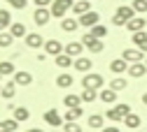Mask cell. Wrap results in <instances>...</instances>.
<instances>
[{
  "label": "cell",
  "mask_w": 147,
  "mask_h": 132,
  "mask_svg": "<svg viewBox=\"0 0 147 132\" xmlns=\"http://www.w3.org/2000/svg\"><path fill=\"white\" fill-rule=\"evenodd\" d=\"M126 86H128V81H126L124 77H117V79H112V81H110V88H112V90H117V93H119V90H124Z\"/></svg>",
  "instance_id": "36"
},
{
  "label": "cell",
  "mask_w": 147,
  "mask_h": 132,
  "mask_svg": "<svg viewBox=\"0 0 147 132\" xmlns=\"http://www.w3.org/2000/svg\"><path fill=\"white\" fill-rule=\"evenodd\" d=\"M45 123H49L51 127H61L65 121H63V116L59 114L56 109H47V111H45Z\"/></svg>",
  "instance_id": "8"
},
{
  "label": "cell",
  "mask_w": 147,
  "mask_h": 132,
  "mask_svg": "<svg viewBox=\"0 0 147 132\" xmlns=\"http://www.w3.org/2000/svg\"><path fill=\"white\" fill-rule=\"evenodd\" d=\"M89 33L96 37V40H103V37H107V28L105 26H100V23H96L94 28H89Z\"/></svg>",
  "instance_id": "33"
},
{
  "label": "cell",
  "mask_w": 147,
  "mask_h": 132,
  "mask_svg": "<svg viewBox=\"0 0 147 132\" xmlns=\"http://www.w3.org/2000/svg\"><path fill=\"white\" fill-rule=\"evenodd\" d=\"M0 79H3V74H0Z\"/></svg>",
  "instance_id": "47"
},
{
  "label": "cell",
  "mask_w": 147,
  "mask_h": 132,
  "mask_svg": "<svg viewBox=\"0 0 147 132\" xmlns=\"http://www.w3.org/2000/svg\"><path fill=\"white\" fill-rule=\"evenodd\" d=\"M131 7L136 9V12H147V0H133V3H131Z\"/></svg>",
  "instance_id": "38"
},
{
  "label": "cell",
  "mask_w": 147,
  "mask_h": 132,
  "mask_svg": "<svg viewBox=\"0 0 147 132\" xmlns=\"http://www.w3.org/2000/svg\"><path fill=\"white\" fill-rule=\"evenodd\" d=\"M133 16H136V9H133L131 5H121V7H117V12H115V16H112V23H115V26H126Z\"/></svg>",
  "instance_id": "1"
},
{
  "label": "cell",
  "mask_w": 147,
  "mask_h": 132,
  "mask_svg": "<svg viewBox=\"0 0 147 132\" xmlns=\"http://www.w3.org/2000/svg\"><path fill=\"white\" fill-rule=\"evenodd\" d=\"M115 107H117V111H119V114H121L124 118H126L128 114H131V107H128V104H115Z\"/></svg>",
  "instance_id": "41"
},
{
  "label": "cell",
  "mask_w": 147,
  "mask_h": 132,
  "mask_svg": "<svg viewBox=\"0 0 147 132\" xmlns=\"http://www.w3.org/2000/svg\"><path fill=\"white\" fill-rule=\"evenodd\" d=\"M12 118H14V121H19V123H24V121H28V118H30V111H28L26 107H14Z\"/></svg>",
  "instance_id": "20"
},
{
  "label": "cell",
  "mask_w": 147,
  "mask_h": 132,
  "mask_svg": "<svg viewBox=\"0 0 147 132\" xmlns=\"http://www.w3.org/2000/svg\"><path fill=\"white\" fill-rule=\"evenodd\" d=\"M12 44H14L12 33H9V30H3V33H0V49H9Z\"/></svg>",
  "instance_id": "29"
},
{
  "label": "cell",
  "mask_w": 147,
  "mask_h": 132,
  "mask_svg": "<svg viewBox=\"0 0 147 132\" xmlns=\"http://www.w3.org/2000/svg\"><path fill=\"white\" fill-rule=\"evenodd\" d=\"M63 130L65 132H82V125L80 123H63Z\"/></svg>",
  "instance_id": "40"
},
{
  "label": "cell",
  "mask_w": 147,
  "mask_h": 132,
  "mask_svg": "<svg viewBox=\"0 0 147 132\" xmlns=\"http://www.w3.org/2000/svg\"><path fill=\"white\" fill-rule=\"evenodd\" d=\"M103 121H105V116H100V114H91V116H89V127L103 130Z\"/></svg>",
  "instance_id": "31"
},
{
  "label": "cell",
  "mask_w": 147,
  "mask_h": 132,
  "mask_svg": "<svg viewBox=\"0 0 147 132\" xmlns=\"http://www.w3.org/2000/svg\"><path fill=\"white\" fill-rule=\"evenodd\" d=\"M82 44H84V49H89L91 53H100V51L105 49L103 40H96L91 33H84V35H82Z\"/></svg>",
  "instance_id": "4"
},
{
  "label": "cell",
  "mask_w": 147,
  "mask_h": 132,
  "mask_svg": "<svg viewBox=\"0 0 147 132\" xmlns=\"http://www.w3.org/2000/svg\"><path fill=\"white\" fill-rule=\"evenodd\" d=\"M124 28H126V30H131V33L145 30V19H142V16H133V19H131V21H128Z\"/></svg>",
  "instance_id": "19"
},
{
  "label": "cell",
  "mask_w": 147,
  "mask_h": 132,
  "mask_svg": "<svg viewBox=\"0 0 147 132\" xmlns=\"http://www.w3.org/2000/svg\"><path fill=\"white\" fill-rule=\"evenodd\" d=\"M12 81H14L16 86H30V84H33V74H30V72H14Z\"/></svg>",
  "instance_id": "14"
},
{
  "label": "cell",
  "mask_w": 147,
  "mask_h": 132,
  "mask_svg": "<svg viewBox=\"0 0 147 132\" xmlns=\"http://www.w3.org/2000/svg\"><path fill=\"white\" fill-rule=\"evenodd\" d=\"M98 100L105 102V104H117V90H112L110 86L100 88V90H98Z\"/></svg>",
  "instance_id": "11"
},
{
  "label": "cell",
  "mask_w": 147,
  "mask_h": 132,
  "mask_svg": "<svg viewBox=\"0 0 147 132\" xmlns=\"http://www.w3.org/2000/svg\"><path fill=\"white\" fill-rule=\"evenodd\" d=\"M82 51H84V44H82V42H68V44H65V49H63V53L72 56V58H80Z\"/></svg>",
  "instance_id": "13"
},
{
  "label": "cell",
  "mask_w": 147,
  "mask_h": 132,
  "mask_svg": "<svg viewBox=\"0 0 147 132\" xmlns=\"http://www.w3.org/2000/svg\"><path fill=\"white\" fill-rule=\"evenodd\" d=\"M5 3H7L9 7H14V9H24V7L28 5V0H5Z\"/></svg>",
  "instance_id": "39"
},
{
  "label": "cell",
  "mask_w": 147,
  "mask_h": 132,
  "mask_svg": "<svg viewBox=\"0 0 147 132\" xmlns=\"http://www.w3.org/2000/svg\"><path fill=\"white\" fill-rule=\"evenodd\" d=\"M80 98H82L84 104H91V102H96V100H98V90H94V88H84Z\"/></svg>",
  "instance_id": "22"
},
{
  "label": "cell",
  "mask_w": 147,
  "mask_h": 132,
  "mask_svg": "<svg viewBox=\"0 0 147 132\" xmlns=\"http://www.w3.org/2000/svg\"><path fill=\"white\" fill-rule=\"evenodd\" d=\"M147 74V65L145 63H133V65H128V77H133V79H140Z\"/></svg>",
  "instance_id": "16"
},
{
  "label": "cell",
  "mask_w": 147,
  "mask_h": 132,
  "mask_svg": "<svg viewBox=\"0 0 147 132\" xmlns=\"http://www.w3.org/2000/svg\"><path fill=\"white\" fill-rule=\"evenodd\" d=\"M0 90H3V84H0Z\"/></svg>",
  "instance_id": "46"
},
{
  "label": "cell",
  "mask_w": 147,
  "mask_h": 132,
  "mask_svg": "<svg viewBox=\"0 0 147 132\" xmlns=\"http://www.w3.org/2000/svg\"><path fill=\"white\" fill-rule=\"evenodd\" d=\"M49 19H51L49 7H35V12H33V21H35V26H47Z\"/></svg>",
  "instance_id": "5"
},
{
  "label": "cell",
  "mask_w": 147,
  "mask_h": 132,
  "mask_svg": "<svg viewBox=\"0 0 147 132\" xmlns=\"http://www.w3.org/2000/svg\"><path fill=\"white\" fill-rule=\"evenodd\" d=\"M16 127H19V121H0V132H16Z\"/></svg>",
  "instance_id": "30"
},
{
  "label": "cell",
  "mask_w": 147,
  "mask_h": 132,
  "mask_svg": "<svg viewBox=\"0 0 147 132\" xmlns=\"http://www.w3.org/2000/svg\"><path fill=\"white\" fill-rule=\"evenodd\" d=\"M12 26V14L7 12V9H0V28H9Z\"/></svg>",
  "instance_id": "34"
},
{
  "label": "cell",
  "mask_w": 147,
  "mask_h": 132,
  "mask_svg": "<svg viewBox=\"0 0 147 132\" xmlns=\"http://www.w3.org/2000/svg\"><path fill=\"white\" fill-rule=\"evenodd\" d=\"M75 67L77 72H82V74H86V72H91V67H94V63H91V58H84V56H80V58H75Z\"/></svg>",
  "instance_id": "15"
},
{
  "label": "cell",
  "mask_w": 147,
  "mask_h": 132,
  "mask_svg": "<svg viewBox=\"0 0 147 132\" xmlns=\"http://www.w3.org/2000/svg\"><path fill=\"white\" fill-rule=\"evenodd\" d=\"M54 60H56L59 67H72V65H75V58H72V56H68V53H59Z\"/></svg>",
  "instance_id": "23"
},
{
  "label": "cell",
  "mask_w": 147,
  "mask_h": 132,
  "mask_svg": "<svg viewBox=\"0 0 147 132\" xmlns=\"http://www.w3.org/2000/svg\"><path fill=\"white\" fill-rule=\"evenodd\" d=\"M63 104H65V109H70V107H82V98L75 95V93H68V95L63 98Z\"/></svg>",
  "instance_id": "24"
},
{
  "label": "cell",
  "mask_w": 147,
  "mask_h": 132,
  "mask_svg": "<svg viewBox=\"0 0 147 132\" xmlns=\"http://www.w3.org/2000/svg\"><path fill=\"white\" fill-rule=\"evenodd\" d=\"M145 65H147V63H145Z\"/></svg>",
  "instance_id": "49"
},
{
  "label": "cell",
  "mask_w": 147,
  "mask_h": 132,
  "mask_svg": "<svg viewBox=\"0 0 147 132\" xmlns=\"http://www.w3.org/2000/svg\"><path fill=\"white\" fill-rule=\"evenodd\" d=\"M105 118H107V121H112V123H119V121H124V116L117 111V107L107 109V111H105Z\"/></svg>",
  "instance_id": "35"
},
{
  "label": "cell",
  "mask_w": 147,
  "mask_h": 132,
  "mask_svg": "<svg viewBox=\"0 0 147 132\" xmlns=\"http://www.w3.org/2000/svg\"><path fill=\"white\" fill-rule=\"evenodd\" d=\"M82 114H84V109H82V107H70V109H65L63 121H65V123H77V121L82 118Z\"/></svg>",
  "instance_id": "12"
},
{
  "label": "cell",
  "mask_w": 147,
  "mask_h": 132,
  "mask_svg": "<svg viewBox=\"0 0 147 132\" xmlns=\"http://www.w3.org/2000/svg\"><path fill=\"white\" fill-rule=\"evenodd\" d=\"M86 12H91V0H77V3L72 5V14L82 16V14H86Z\"/></svg>",
  "instance_id": "18"
},
{
  "label": "cell",
  "mask_w": 147,
  "mask_h": 132,
  "mask_svg": "<svg viewBox=\"0 0 147 132\" xmlns=\"http://www.w3.org/2000/svg\"><path fill=\"white\" fill-rule=\"evenodd\" d=\"M110 70H112L115 74H124V72H128V63L124 58H117V60L110 63Z\"/></svg>",
  "instance_id": "21"
},
{
  "label": "cell",
  "mask_w": 147,
  "mask_h": 132,
  "mask_svg": "<svg viewBox=\"0 0 147 132\" xmlns=\"http://www.w3.org/2000/svg\"><path fill=\"white\" fill-rule=\"evenodd\" d=\"M100 132H119V127H115V125H107V127H103Z\"/></svg>",
  "instance_id": "43"
},
{
  "label": "cell",
  "mask_w": 147,
  "mask_h": 132,
  "mask_svg": "<svg viewBox=\"0 0 147 132\" xmlns=\"http://www.w3.org/2000/svg\"><path fill=\"white\" fill-rule=\"evenodd\" d=\"M77 21H80V26H82V28H94V26L100 21V16H98V12H94V9H91V12L82 14Z\"/></svg>",
  "instance_id": "6"
},
{
  "label": "cell",
  "mask_w": 147,
  "mask_h": 132,
  "mask_svg": "<svg viewBox=\"0 0 147 132\" xmlns=\"http://www.w3.org/2000/svg\"><path fill=\"white\" fill-rule=\"evenodd\" d=\"M72 0H54V3L49 5V12H51V16L54 19H65V14L72 9Z\"/></svg>",
  "instance_id": "2"
},
{
  "label": "cell",
  "mask_w": 147,
  "mask_h": 132,
  "mask_svg": "<svg viewBox=\"0 0 147 132\" xmlns=\"http://www.w3.org/2000/svg\"><path fill=\"white\" fill-rule=\"evenodd\" d=\"M0 95H3L5 100H12V98L16 95V84H14V81L5 84V86H3V90H0Z\"/></svg>",
  "instance_id": "26"
},
{
  "label": "cell",
  "mask_w": 147,
  "mask_h": 132,
  "mask_svg": "<svg viewBox=\"0 0 147 132\" xmlns=\"http://www.w3.org/2000/svg\"><path fill=\"white\" fill-rule=\"evenodd\" d=\"M121 58L128 63V65H133V63H142V58H145V53L140 51V49H124V53H121Z\"/></svg>",
  "instance_id": "7"
},
{
  "label": "cell",
  "mask_w": 147,
  "mask_h": 132,
  "mask_svg": "<svg viewBox=\"0 0 147 132\" xmlns=\"http://www.w3.org/2000/svg\"><path fill=\"white\" fill-rule=\"evenodd\" d=\"M0 33H3V28H0Z\"/></svg>",
  "instance_id": "48"
},
{
  "label": "cell",
  "mask_w": 147,
  "mask_h": 132,
  "mask_svg": "<svg viewBox=\"0 0 147 132\" xmlns=\"http://www.w3.org/2000/svg\"><path fill=\"white\" fill-rule=\"evenodd\" d=\"M14 65H12V60H3L0 63V74H3V77H14Z\"/></svg>",
  "instance_id": "32"
},
{
  "label": "cell",
  "mask_w": 147,
  "mask_h": 132,
  "mask_svg": "<svg viewBox=\"0 0 147 132\" xmlns=\"http://www.w3.org/2000/svg\"><path fill=\"white\" fill-rule=\"evenodd\" d=\"M42 49H45V53H47V56H54V58H56L59 53H63V49H65V46H63L59 40H47Z\"/></svg>",
  "instance_id": "9"
},
{
  "label": "cell",
  "mask_w": 147,
  "mask_h": 132,
  "mask_svg": "<svg viewBox=\"0 0 147 132\" xmlns=\"http://www.w3.org/2000/svg\"><path fill=\"white\" fill-rule=\"evenodd\" d=\"M140 123H142V121H140V116H138V114H133V111H131V114H128V116L124 118V125H126V127H131V130L140 127Z\"/></svg>",
  "instance_id": "27"
},
{
  "label": "cell",
  "mask_w": 147,
  "mask_h": 132,
  "mask_svg": "<svg viewBox=\"0 0 147 132\" xmlns=\"http://www.w3.org/2000/svg\"><path fill=\"white\" fill-rule=\"evenodd\" d=\"M77 28H80V21H77V19H72V16L61 19V30H63V33H75Z\"/></svg>",
  "instance_id": "17"
},
{
  "label": "cell",
  "mask_w": 147,
  "mask_h": 132,
  "mask_svg": "<svg viewBox=\"0 0 147 132\" xmlns=\"http://www.w3.org/2000/svg\"><path fill=\"white\" fill-rule=\"evenodd\" d=\"M26 132H45L42 127H30V130H26Z\"/></svg>",
  "instance_id": "44"
},
{
  "label": "cell",
  "mask_w": 147,
  "mask_h": 132,
  "mask_svg": "<svg viewBox=\"0 0 147 132\" xmlns=\"http://www.w3.org/2000/svg\"><path fill=\"white\" fill-rule=\"evenodd\" d=\"M142 104H147V93H145V95H142Z\"/></svg>",
  "instance_id": "45"
},
{
  "label": "cell",
  "mask_w": 147,
  "mask_h": 132,
  "mask_svg": "<svg viewBox=\"0 0 147 132\" xmlns=\"http://www.w3.org/2000/svg\"><path fill=\"white\" fill-rule=\"evenodd\" d=\"M24 42H26L28 49H42V46H45V40H42L40 33H28V35L24 37Z\"/></svg>",
  "instance_id": "10"
},
{
  "label": "cell",
  "mask_w": 147,
  "mask_h": 132,
  "mask_svg": "<svg viewBox=\"0 0 147 132\" xmlns=\"http://www.w3.org/2000/svg\"><path fill=\"white\" fill-rule=\"evenodd\" d=\"M9 33H12L14 40H16V37H26V35H28V33H26V26L19 23V21H14V23L9 26Z\"/></svg>",
  "instance_id": "25"
},
{
  "label": "cell",
  "mask_w": 147,
  "mask_h": 132,
  "mask_svg": "<svg viewBox=\"0 0 147 132\" xmlns=\"http://www.w3.org/2000/svg\"><path fill=\"white\" fill-rule=\"evenodd\" d=\"M82 86L84 88L100 90V88H105V79H103V74H98V72H86L84 79H82Z\"/></svg>",
  "instance_id": "3"
},
{
  "label": "cell",
  "mask_w": 147,
  "mask_h": 132,
  "mask_svg": "<svg viewBox=\"0 0 147 132\" xmlns=\"http://www.w3.org/2000/svg\"><path fill=\"white\" fill-rule=\"evenodd\" d=\"M56 86L59 88H70L72 86V74H68V72L59 74V77H56Z\"/></svg>",
  "instance_id": "28"
},
{
  "label": "cell",
  "mask_w": 147,
  "mask_h": 132,
  "mask_svg": "<svg viewBox=\"0 0 147 132\" xmlns=\"http://www.w3.org/2000/svg\"><path fill=\"white\" fill-rule=\"evenodd\" d=\"M33 3H35V7H49L54 0H33Z\"/></svg>",
  "instance_id": "42"
},
{
  "label": "cell",
  "mask_w": 147,
  "mask_h": 132,
  "mask_svg": "<svg viewBox=\"0 0 147 132\" xmlns=\"http://www.w3.org/2000/svg\"><path fill=\"white\" fill-rule=\"evenodd\" d=\"M147 42V30H138V33H133V44L140 49L142 44Z\"/></svg>",
  "instance_id": "37"
}]
</instances>
